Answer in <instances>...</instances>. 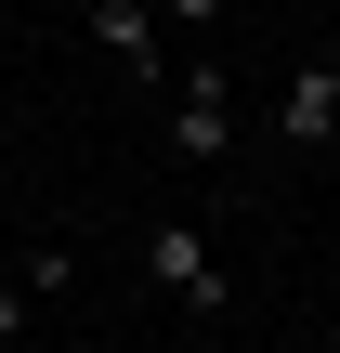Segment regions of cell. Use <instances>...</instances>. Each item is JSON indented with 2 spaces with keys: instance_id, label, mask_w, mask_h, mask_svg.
I'll use <instances>...</instances> for the list:
<instances>
[{
  "instance_id": "1",
  "label": "cell",
  "mask_w": 340,
  "mask_h": 353,
  "mask_svg": "<svg viewBox=\"0 0 340 353\" xmlns=\"http://www.w3.org/2000/svg\"><path fill=\"white\" fill-rule=\"evenodd\" d=\"M144 275H157L170 301H197V314H223V301H236V275L210 262V236H197V223H157V236H144Z\"/></svg>"
},
{
  "instance_id": "3",
  "label": "cell",
  "mask_w": 340,
  "mask_h": 353,
  "mask_svg": "<svg viewBox=\"0 0 340 353\" xmlns=\"http://www.w3.org/2000/svg\"><path fill=\"white\" fill-rule=\"evenodd\" d=\"M262 118H275V144H288V157L340 144V65H288V92H275Z\"/></svg>"
},
{
  "instance_id": "5",
  "label": "cell",
  "mask_w": 340,
  "mask_h": 353,
  "mask_svg": "<svg viewBox=\"0 0 340 353\" xmlns=\"http://www.w3.org/2000/svg\"><path fill=\"white\" fill-rule=\"evenodd\" d=\"M66 288H79V249L39 236V249H26V301H66Z\"/></svg>"
},
{
  "instance_id": "6",
  "label": "cell",
  "mask_w": 340,
  "mask_h": 353,
  "mask_svg": "<svg viewBox=\"0 0 340 353\" xmlns=\"http://www.w3.org/2000/svg\"><path fill=\"white\" fill-rule=\"evenodd\" d=\"M157 13H170V26H197V39H210V26H223V13H236V0H157Z\"/></svg>"
},
{
  "instance_id": "8",
  "label": "cell",
  "mask_w": 340,
  "mask_h": 353,
  "mask_svg": "<svg viewBox=\"0 0 340 353\" xmlns=\"http://www.w3.org/2000/svg\"><path fill=\"white\" fill-rule=\"evenodd\" d=\"M0 144H13V131H0Z\"/></svg>"
},
{
  "instance_id": "2",
  "label": "cell",
  "mask_w": 340,
  "mask_h": 353,
  "mask_svg": "<svg viewBox=\"0 0 340 353\" xmlns=\"http://www.w3.org/2000/svg\"><path fill=\"white\" fill-rule=\"evenodd\" d=\"M223 144H236V92H223V65L197 52V79L170 92V157H197V170H210Z\"/></svg>"
},
{
  "instance_id": "7",
  "label": "cell",
  "mask_w": 340,
  "mask_h": 353,
  "mask_svg": "<svg viewBox=\"0 0 340 353\" xmlns=\"http://www.w3.org/2000/svg\"><path fill=\"white\" fill-rule=\"evenodd\" d=\"M26 314H39V301H26V288H0V341H26Z\"/></svg>"
},
{
  "instance_id": "4",
  "label": "cell",
  "mask_w": 340,
  "mask_h": 353,
  "mask_svg": "<svg viewBox=\"0 0 340 353\" xmlns=\"http://www.w3.org/2000/svg\"><path fill=\"white\" fill-rule=\"evenodd\" d=\"M92 39H105L131 79H157V0H92Z\"/></svg>"
}]
</instances>
